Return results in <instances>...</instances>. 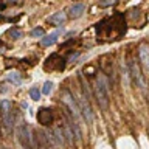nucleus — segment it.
Returning a JSON list of instances; mask_svg holds the SVG:
<instances>
[{
	"label": "nucleus",
	"instance_id": "nucleus-1",
	"mask_svg": "<svg viewBox=\"0 0 149 149\" xmlns=\"http://www.w3.org/2000/svg\"><path fill=\"white\" fill-rule=\"evenodd\" d=\"M127 31V20L123 13H115L96 23V39L100 44L116 42Z\"/></svg>",
	"mask_w": 149,
	"mask_h": 149
},
{
	"label": "nucleus",
	"instance_id": "nucleus-2",
	"mask_svg": "<svg viewBox=\"0 0 149 149\" xmlns=\"http://www.w3.org/2000/svg\"><path fill=\"white\" fill-rule=\"evenodd\" d=\"M109 84H107L106 78L102 73H96L95 79H93V95L101 109H107L109 107Z\"/></svg>",
	"mask_w": 149,
	"mask_h": 149
},
{
	"label": "nucleus",
	"instance_id": "nucleus-3",
	"mask_svg": "<svg viewBox=\"0 0 149 149\" xmlns=\"http://www.w3.org/2000/svg\"><path fill=\"white\" fill-rule=\"evenodd\" d=\"M34 143L37 149H54V137L50 132H44V130H34Z\"/></svg>",
	"mask_w": 149,
	"mask_h": 149
},
{
	"label": "nucleus",
	"instance_id": "nucleus-4",
	"mask_svg": "<svg viewBox=\"0 0 149 149\" xmlns=\"http://www.w3.org/2000/svg\"><path fill=\"white\" fill-rule=\"evenodd\" d=\"M65 62H67V59L62 58L61 54L58 53H53L50 54L47 61L44 62V70L45 72H62L65 68Z\"/></svg>",
	"mask_w": 149,
	"mask_h": 149
},
{
	"label": "nucleus",
	"instance_id": "nucleus-5",
	"mask_svg": "<svg viewBox=\"0 0 149 149\" xmlns=\"http://www.w3.org/2000/svg\"><path fill=\"white\" fill-rule=\"evenodd\" d=\"M0 116H2L3 126L8 130H11L14 124V113H13V106L8 100H3L0 102Z\"/></svg>",
	"mask_w": 149,
	"mask_h": 149
},
{
	"label": "nucleus",
	"instance_id": "nucleus-6",
	"mask_svg": "<svg viewBox=\"0 0 149 149\" xmlns=\"http://www.w3.org/2000/svg\"><path fill=\"white\" fill-rule=\"evenodd\" d=\"M17 132V138L20 141L23 149H31V134H30V127L26 123H20L16 129Z\"/></svg>",
	"mask_w": 149,
	"mask_h": 149
},
{
	"label": "nucleus",
	"instance_id": "nucleus-7",
	"mask_svg": "<svg viewBox=\"0 0 149 149\" xmlns=\"http://www.w3.org/2000/svg\"><path fill=\"white\" fill-rule=\"evenodd\" d=\"M129 74H130V78H132V81H134V84L137 87H140V88L146 87V84H144V78H143L141 72H140V67H138L137 61H130V62H129Z\"/></svg>",
	"mask_w": 149,
	"mask_h": 149
},
{
	"label": "nucleus",
	"instance_id": "nucleus-8",
	"mask_svg": "<svg viewBox=\"0 0 149 149\" xmlns=\"http://www.w3.org/2000/svg\"><path fill=\"white\" fill-rule=\"evenodd\" d=\"M100 65H101L102 74H106V76L112 81V78H113V62H112L110 56H102L100 59Z\"/></svg>",
	"mask_w": 149,
	"mask_h": 149
},
{
	"label": "nucleus",
	"instance_id": "nucleus-9",
	"mask_svg": "<svg viewBox=\"0 0 149 149\" xmlns=\"http://www.w3.org/2000/svg\"><path fill=\"white\" fill-rule=\"evenodd\" d=\"M37 121H39V124H42V126H50L53 123V113H51V110L47 109V107L39 109L37 110Z\"/></svg>",
	"mask_w": 149,
	"mask_h": 149
},
{
	"label": "nucleus",
	"instance_id": "nucleus-10",
	"mask_svg": "<svg viewBox=\"0 0 149 149\" xmlns=\"http://www.w3.org/2000/svg\"><path fill=\"white\" fill-rule=\"evenodd\" d=\"M138 61L141 62L146 72H149V45L141 44L138 47Z\"/></svg>",
	"mask_w": 149,
	"mask_h": 149
},
{
	"label": "nucleus",
	"instance_id": "nucleus-11",
	"mask_svg": "<svg viewBox=\"0 0 149 149\" xmlns=\"http://www.w3.org/2000/svg\"><path fill=\"white\" fill-rule=\"evenodd\" d=\"M86 11V5L84 3H74L67 9V17L68 19H79Z\"/></svg>",
	"mask_w": 149,
	"mask_h": 149
},
{
	"label": "nucleus",
	"instance_id": "nucleus-12",
	"mask_svg": "<svg viewBox=\"0 0 149 149\" xmlns=\"http://www.w3.org/2000/svg\"><path fill=\"white\" fill-rule=\"evenodd\" d=\"M65 20H67V14L64 11H58V13H54L53 16L48 17V23L53 26H61Z\"/></svg>",
	"mask_w": 149,
	"mask_h": 149
},
{
	"label": "nucleus",
	"instance_id": "nucleus-13",
	"mask_svg": "<svg viewBox=\"0 0 149 149\" xmlns=\"http://www.w3.org/2000/svg\"><path fill=\"white\" fill-rule=\"evenodd\" d=\"M58 36H59V31H56V33H51L50 36H47V37H44L40 42H42V45L44 47H50V45H53L56 40H58Z\"/></svg>",
	"mask_w": 149,
	"mask_h": 149
},
{
	"label": "nucleus",
	"instance_id": "nucleus-14",
	"mask_svg": "<svg viewBox=\"0 0 149 149\" xmlns=\"http://www.w3.org/2000/svg\"><path fill=\"white\" fill-rule=\"evenodd\" d=\"M8 36L11 37V39H19V37H22V31L19 30V28H11V30L8 31Z\"/></svg>",
	"mask_w": 149,
	"mask_h": 149
},
{
	"label": "nucleus",
	"instance_id": "nucleus-15",
	"mask_svg": "<svg viewBox=\"0 0 149 149\" xmlns=\"http://www.w3.org/2000/svg\"><path fill=\"white\" fill-rule=\"evenodd\" d=\"M118 0H100L98 2V6L100 8H109V6H112V5H115Z\"/></svg>",
	"mask_w": 149,
	"mask_h": 149
},
{
	"label": "nucleus",
	"instance_id": "nucleus-16",
	"mask_svg": "<svg viewBox=\"0 0 149 149\" xmlns=\"http://www.w3.org/2000/svg\"><path fill=\"white\" fill-rule=\"evenodd\" d=\"M53 90V82L51 81H47L45 84H44V88H42V93L44 95H50V92Z\"/></svg>",
	"mask_w": 149,
	"mask_h": 149
},
{
	"label": "nucleus",
	"instance_id": "nucleus-17",
	"mask_svg": "<svg viewBox=\"0 0 149 149\" xmlns=\"http://www.w3.org/2000/svg\"><path fill=\"white\" fill-rule=\"evenodd\" d=\"M30 96H31V100L37 101L40 98V90H39V88H36V87H33L31 90H30Z\"/></svg>",
	"mask_w": 149,
	"mask_h": 149
},
{
	"label": "nucleus",
	"instance_id": "nucleus-18",
	"mask_svg": "<svg viewBox=\"0 0 149 149\" xmlns=\"http://www.w3.org/2000/svg\"><path fill=\"white\" fill-rule=\"evenodd\" d=\"M44 28H34V30H31V33H30V36L31 37H42L44 36Z\"/></svg>",
	"mask_w": 149,
	"mask_h": 149
},
{
	"label": "nucleus",
	"instance_id": "nucleus-19",
	"mask_svg": "<svg viewBox=\"0 0 149 149\" xmlns=\"http://www.w3.org/2000/svg\"><path fill=\"white\" fill-rule=\"evenodd\" d=\"M9 81H13L14 84H20V78L17 76V73H11L9 74Z\"/></svg>",
	"mask_w": 149,
	"mask_h": 149
}]
</instances>
